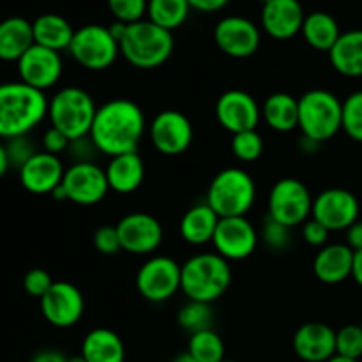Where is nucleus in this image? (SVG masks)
Returning <instances> with one entry per match:
<instances>
[{
	"label": "nucleus",
	"instance_id": "f3484780",
	"mask_svg": "<svg viewBox=\"0 0 362 362\" xmlns=\"http://www.w3.org/2000/svg\"><path fill=\"white\" fill-rule=\"evenodd\" d=\"M122 251L131 255H151L161 246L163 226L147 212H131L117 223Z\"/></svg>",
	"mask_w": 362,
	"mask_h": 362
},
{
	"label": "nucleus",
	"instance_id": "5701e85b",
	"mask_svg": "<svg viewBox=\"0 0 362 362\" xmlns=\"http://www.w3.org/2000/svg\"><path fill=\"white\" fill-rule=\"evenodd\" d=\"M354 255L356 251L350 250L345 243L320 247L313 260L315 278L324 285H339L346 281L352 278Z\"/></svg>",
	"mask_w": 362,
	"mask_h": 362
},
{
	"label": "nucleus",
	"instance_id": "ddd939ff",
	"mask_svg": "<svg viewBox=\"0 0 362 362\" xmlns=\"http://www.w3.org/2000/svg\"><path fill=\"white\" fill-rule=\"evenodd\" d=\"M60 186L66 191L67 202L83 207L103 202L110 191L105 168L98 166L94 161L73 163L69 168H66Z\"/></svg>",
	"mask_w": 362,
	"mask_h": 362
},
{
	"label": "nucleus",
	"instance_id": "20e7f679",
	"mask_svg": "<svg viewBox=\"0 0 362 362\" xmlns=\"http://www.w3.org/2000/svg\"><path fill=\"white\" fill-rule=\"evenodd\" d=\"M120 55L138 69H156L168 62L173 53V35L151 20L127 25L126 34L119 41Z\"/></svg>",
	"mask_w": 362,
	"mask_h": 362
},
{
	"label": "nucleus",
	"instance_id": "8fccbe9b",
	"mask_svg": "<svg viewBox=\"0 0 362 362\" xmlns=\"http://www.w3.org/2000/svg\"><path fill=\"white\" fill-rule=\"evenodd\" d=\"M320 145L322 144H318V141H315V140H311V138H306V136H303V134H300L299 148L304 152V154H310V156L315 154V152L320 148Z\"/></svg>",
	"mask_w": 362,
	"mask_h": 362
},
{
	"label": "nucleus",
	"instance_id": "9d476101",
	"mask_svg": "<svg viewBox=\"0 0 362 362\" xmlns=\"http://www.w3.org/2000/svg\"><path fill=\"white\" fill-rule=\"evenodd\" d=\"M182 265L170 257H152L138 269L136 288L145 300L166 303L180 290Z\"/></svg>",
	"mask_w": 362,
	"mask_h": 362
},
{
	"label": "nucleus",
	"instance_id": "79ce46f5",
	"mask_svg": "<svg viewBox=\"0 0 362 362\" xmlns=\"http://www.w3.org/2000/svg\"><path fill=\"white\" fill-rule=\"evenodd\" d=\"M53 279L45 269H32L25 274L23 278V288L25 292L28 293L30 297H35V299L41 300L42 297L46 296L49 288L53 286Z\"/></svg>",
	"mask_w": 362,
	"mask_h": 362
},
{
	"label": "nucleus",
	"instance_id": "f03ea898",
	"mask_svg": "<svg viewBox=\"0 0 362 362\" xmlns=\"http://www.w3.org/2000/svg\"><path fill=\"white\" fill-rule=\"evenodd\" d=\"M48 117L45 92L28 87L23 81L0 83V138L27 136Z\"/></svg>",
	"mask_w": 362,
	"mask_h": 362
},
{
	"label": "nucleus",
	"instance_id": "7c9ffc66",
	"mask_svg": "<svg viewBox=\"0 0 362 362\" xmlns=\"http://www.w3.org/2000/svg\"><path fill=\"white\" fill-rule=\"evenodd\" d=\"M300 34L311 48L317 49V52L329 53L341 35V30H339V25L334 20V16L324 13V11H317V13H311L304 18Z\"/></svg>",
	"mask_w": 362,
	"mask_h": 362
},
{
	"label": "nucleus",
	"instance_id": "a878e982",
	"mask_svg": "<svg viewBox=\"0 0 362 362\" xmlns=\"http://www.w3.org/2000/svg\"><path fill=\"white\" fill-rule=\"evenodd\" d=\"M219 219L221 218L207 204L193 205L180 219V235L191 246H205L214 239Z\"/></svg>",
	"mask_w": 362,
	"mask_h": 362
},
{
	"label": "nucleus",
	"instance_id": "2f4dec72",
	"mask_svg": "<svg viewBox=\"0 0 362 362\" xmlns=\"http://www.w3.org/2000/svg\"><path fill=\"white\" fill-rule=\"evenodd\" d=\"M191 6L187 0H148L147 16L165 30H175L186 23Z\"/></svg>",
	"mask_w": 362,
	"mask_h": 362
},
{
	"label": "nucleus",
	"instance_id": "f257e3e1",
	"mask_svg": "<svg viewBox=\"0 0 362 362\" xmlns=\"http://www.w3.org/2000/svg\"><path fill=\"white\" fill-rule=\"evenodd\" d=\"M144 110L131 99H112L98 108L88 138L98 152L115 158L138 152L147 131Z\"/></svg>",
	"mask_w": 362,
	"mask_h": 362
},
{
	"label": "nucleus",
	"instance_id": "4c0bfd02",
	"mask_svg": "<svg viewBox=\"0 0 362 362\" xmlns=\"http://www.w3.org/2000/svg\"><path fill=\"white\" fill-rule=\"evenodd\" d=\"M336 356L346 359L359 361L362 357V327L359 325H345L336 331Z\"/></svg>",
	"mask_w": 362,
	"mask_h": 362
},
{
	"label": "nucleus",
	"instance_id": "4d7b16f0",
	"mask_svg": "<svg viewBox=\"0 0 362 362\" xmlns=\"http://www.w3.org/2000/svg\"><path fill=\"white\" fill-rule=\"evenodd\" d=\"M221 362H235V361H226V359H225V361H221Z\"/></svg>",
	"mask_w": 362,
	"mask_h": 362
},
{
	"label": "nucleus",
	"instance_id": "4be33fe9",
	"mask_svg": "<svg viewBox=\"0 0 362 362\" xmlns=\"http://www.w3.org/2000/svg\"><path fill=\"white\" fill-rule=\"evenodd\" d=\"M304 18L299 0H271L262 9V27L272 39L288 41L300 34Z\"/></svg>",
	"mask_w": 362,
	"mask_h": 362
},
{
	"label": "nucleus",
	"instance_id": "393cba45",
	"mask_svg": "<svg viewBox=\"0 0 362 362\" xmlns=\"http://www.w3.org/2000/svg\"><path fill=\"white\" fill-rule=\"evenodd\" d=\"M34 45L30 21L21 16H11L0 21V60L18 62Z\"/></svg>",
	"mask_w": 362,
	"mask_h": 362
},
{
	"label": "nucleus",
	"instance_id": "5fc2aeb1",
	"mask_svg": "<svg viewBox=\"0 0 362 362\" xmlns=\"http://www.w3.org/2000/svg\"><path fill=\"white\" fill-rule=\"evenodd\" d=\"M69 362H87V361H85V359H83V356H81V354H80V356H74V357H71Z\"/></svg>",
	"mask_w": 362,
	"mask_h": 362
},
{
	"label": "nucleus",
	"instance_id": "cd10ccee",
	"mask_svg": "<svg viewBox=\"0 0 362 362\" xmlns=\"http://www.w3.org/2000/svg\"><path fill=\"white\" fill-rule=\"evenodd\" d=\"M81 356L87 362H126V346L115 331L98 327L83 338Z\"/></svg>",
	"mask_w": 362,
	"mask_h": 362
},
{
	"label": "nucleus",
	"instance_id": "b1692460",
	"mask_svg": "<svg viewBox=\"0 0 362 362\" xmlns=\"http://www.w3.org/2000/svg\"><path fill=\"white\" fill-rule=\"evenodd\" d=\"M110 189L119 194L134 193L144 184L145 163L138 152L110 158L105 168Z\"/></svg>",
	"mask_w": 362,
	"mask_h": 362
},
{
	"label": "nucleus",
	"instance_id": "a211bd4d",
	"mask_svg": "<svg viewBox=\"0 0 362 362\" xmlns=\"http://www.w3.org/2000/svg\"><path fill=\"white\" fill-rule=\"evenodd\" d=\"M214 41L232 59H250L260 48L262 35L257 25L243 16H226L214 28Z\"/></svg>",
	"mask_w": 362,
	"mask_h": 362
},
{
	"label": "nucleus",
	"instance_id": "9b49d317",
	"mask_svg": "<svg viewBox=\"0 0 362 362\" xmlns=\"http://www.w3.org/2000/svg\"><path fill=\"white\" fill-rule=\"evenodd\" d=\"M148 136L163 156H180L193 144V124L179 110H163L148 124Z\"/></svg>",
	"mask_w": 362,
	"mask_h": 362
},
{
	"label": "nucleus",
	"instance_id": "dca6fc26",
	"mask_svg": "<svg viewBox=\"0 0 362 362\" xmlns=\"http://www.w3.org/2000/svg\"><path fill=\"white\" fill-rule=\"evenodd\" d=\"M216 119L228 133L257 129L262 120V108L257 99L244 90H226L216 101Z\"/></svg>",
	"mask_w": 362,
	"mask_h": 362
},
{
	"label": "nucleus",
	"instance_id": "ea45409f",
	"mask_svg": "<svg viewBox=\"0 0 362 362\" xmlns=\"http://www.w3.org/2000/svg\"><path fill=\"white\" fill-rule=\"evenodd\" d=\"M6 152L7 159H9V165L14 166V168L20 170L25 163L30 158H34L39 151H35V145L32 144L30 138L27 136H18L11 138V140H6Z\"/></svg>",
	"mask_w": 362,
	"mask_h": 362
},
{
	"label": "nucleus",
	"instance_id": "aec40b11",
	"mask_svg": "<svg viewBox=\"0 0 362 362\" xmlns=\"http://www.w3.org/2000/svg\"><path fill=\"white\" fill-rule=\"evenodd\" d=\"M296 356L304 362H327L336 356V331L324 322H308L292 339Z\"/></svg>",
	"mask_w": 362,
	"mask_h": 362
},
{
	"label": "nucleus",
	"instance_id": "603ef678",
	"mask_svg": "<svg viewBox=\"0 0 362 362\" xmlns=\"http://www.w3.org/2000/svg\"><path fill=\"white\" fill-rule=\"evenodd\" d=\"M172 362H198V361L194 359L193 356H189L187 352H184V354H179V356H177Z\"/></svg>",
	"mask_w": 362,
	"mask_h": 362
},
{
	"label": "nucleus",
	"instance_id": "6ab92c4d",
	"mask_svg": "<svg viewBox=\"0 0 362 362\" xmlns=\"http://www.w3.org/2000/svg\"><path fill=\"white\" fill-rule=\"evenodd\" d=\"M20 81L28 87L45 92L52 88L62 76V57L55 49L34 45L16 62Z\"/></svg>",
	"mask_w": 362,
	"mask_h": 362
},
{
	"label": "nucleus",
	"instance_id": "4468645a",
	"mask_svg": "<svg viewBox=\"0 0 362 362\" xmlns=\"http://www.w3.org/2000/svg\"><path fill=\"white\" fill-rule=\"evenodd\" d=\"M260 243L257 228L246 216L221 218L216 228L212 246L214 251L228 262H240L250 258Z\"/></svg>",
	"mask_w": 362,
	"mask_h": 362
},
{
	"label": "nucleus",
	"instance_id": "473e14b6",
	"mask_svg": "<svg viewBox=\"0 0 362 362\" xmlns=\"http://www.w3.org/2000/svg\"><path fill=\"white\" fill-rule=\"evenodd\" d=\"M187 354L198 362H221L225 361V343L214 329H205L189 336Z\"/></svg>",
	"mask_w": 362,
	"mask_h": 362
},
{
	"label": "nucleus",
	"instance_id": "c9c22d12",
	"mask_svg": "<svg viewBox=\"0 0 362 362\" xmlns=\"http://www.w3.org/2000/svg\"><path fill=\"white\" fill-rule=\"evenodd\" d=\"M341 131L357 144H362V90L349 94L343 101Z\"/></svg>",
	"mask_w": 362,
	"mask_h": 362
},
{
	"label": "nucleus",
	"instance_id": "864d4df0",
	"mask_svg": "<svg viewBox=\"0 0 362 362\" xmlns=\"http://www.w3.org/2000/svg\"><path fill=\"white\" fill-rule=\"evenodd\" d=\"M327 362H359V361L346 359V357H341V356H334V357H332V359H329Z\"/></svg>",
	"mask_w": 362,
	"mask_h": 362
},
{
	"label": "nucleus",
	"instance_id": "c03bdc74",
	"mask_svg": "<svg viewBox=\"0 0 362 362\" xmlns=\"http://www.w3.org/2000/svg\"><path fill=\"white\" fill-rule=\"evenodd\" d=\"M69 145V138H67L62 131L57 129V127L49 126L48 129L45 131V134H42V151L48 152V154L59 156L62 154V152H67Z\"/></svg>",
	"mask_w": 362,
	"mask_h": 362
},
{
	"label": "nucleus",
	"instance_id": "72a5a7b5",
	"mask_svg": "<svg viewBox=\"0 0 362 362\" xmlns=\"http://www.w3.org/2000/svg\"><path fill=\"white\" fill-rule=\"evenodd\" d=\"M212 322H214V311L207 303L187 300L177 313V324L189 334L212 329Z\"/></svg>",
	"mask_w": 362,
	"mask_h": 362
},
{
	"label": "nucleus",
	"instance_id": "6e6d98bb",
	"mask_svg": "<svg viewBox=\"0 0 362 362\" xmlns=\"http://www.w3.org/2000/svg\"><path fill=\"white\" fill-rule=\"evenodd\" d=\"M258 2H262V4H264V6H265V4H267V2H271V0H258Z\"/></svg>",
	"mask_w": 362,
	"mask_h": 362
},
{
	"label": "nucleus",
	"instance_id": "39448f33",
	"mask_svg": "<svg viewBox=\"0 0 362 362\" xmlns=\"http://www.w3.org/2000/svg\"><path fill=\"white\" fill-rule=\"evenodd\" d=\"M257 200V184L253 177L243 168L221 170L211 180L205 204L219 218H239L251 211Z\"/></svg>",
	"mask_w": 362,
	"mask_h": 362
},
{
	"label": "nucleus",
	"instance_id": "f704fd0d",
	"mask_svg": "<svg viewBox=\"0 0 362 362\" xmlns=\"http://www.w3.org/2000/svg\"><path fill=\"white\" fill-rule=\"evenodd\" d=\"M232 154L240 163H253L264 154V138L257 129L232 134Z\"/></svg>",
	"mask_w": 362,
	"mask_h": 362
},
{
	"label": "nucleus",
	"instance_id": "6e6552de",
	"mask_svg": "<svg viewBox=\"0 0 362 362\" xmlns=\"http://www.w3.org/2000/svg\"><path fill=\"white\" fill-rule=\"evenodd\" d=\"M69 53L83 69L105 71L115 64L120 55V46L108 27L85 25L74 30Z\"/></svg>",
	"mask_w": 362,
	"mask_h": 362
},
{
	"label": "nucleus",
	"instance_id": "a19ab883",
	"mask_svg": "<svg viewBox=\"0 0 362 362\" xmlns=\"http://www.w3.org/2000/svg\"><path fill=\"white\" fill-rule=\"evenodd\" d=\"M94 247L105 257H113V255L120 253L122 246H120L119 232H117L115 225H103L99 226L92 237Z\"/></svg>",
	"mask_w": 362,
	"mask_h": 362
},
{
	"label": "nucleus",
	"instance_id": "f8f14e48",
	"mask_svg": "<svg viewBox=\"0 0 362 362\" xmlns=\"http://www.w3.org/2000/svg\"><path fill=\"white\" fill-rule=\"evenodd\" d=\"M359 200L349 189L331 187L313 198L311 218L324 225L329 232H346L359 221Z\"/></svg>",
	"mask_w": 362,
	"mask_h": 362
},
{
	"label": "nucleus",
	"instance_id": "412c9836",
	"mask_svg": "<svg viewBox=\"0 0 362 362\" xmlns=\"http://www.w3.org/2000/svg\"><path fill=\"white\" fill-rule=\"evenodd\" d=\"M20 182L28 193L34 194H52L62 184L64 168L59 156L48 152H37L34 158L28 159L20 170Z\"/></svg>",
	"mask_w": 362,
	"mask_h": 362
},
{
	"label": "nucleus",
	"instance_id": "7ed1b4c3",
	"mask_svg": "<svg viewBox=\"0 0 362 362\" xmlns=\"http://www.w3.org/2000/svg\"><path fill=\"white\" fill-rule=\"evenodd\" d=\"M232 285L230 262L218 253H198L184 262L180 290L187 300L212 304Z\"/></svg>",
	"mask_w": 362,
	"mask_h": 362
},
{
	"label": "nucleus",
	"instance_id": "58836bf2",
	"mask_svg": "<svg viewBox=\"0 0 362 362\" xmlns=\"http://www.w3.org/2000/svg\"><path fill=\"white\" fill-rule=\"evenodd\" d=\"M148 0H108V9L115 21L131 25L144 20L147 14Z\"/></svg>",
	"mask_w": 362,
	"mask_h": 362
},
{
	"label": "nucleus",
	"instance_id": "de8ad7c7",
	"mask_svg": "<svg viewBox=\"0 0 362 362\" xmlns=\"http://www.w3.org/2000/svg\"><path fill=\"white\" fill-rule=\"evenodd\" d=\"M30 362H69V359H67L62 352H59V350L48 349L35 354Z\"/></svg>",
	"mask_w": 362,
	"mask_h": 362
},
{
	"label": "nucleus",
	"instance_id": "37998d69",
	"mask_svg": "<svg viewBox=\"0 0 362 362\" xmlns=\"http://www.w3.org/2000/svg\"><path fill=\"white\" fill-rule=\"evenodd\" d=\"M300 233H303V239L306 244H310V246H313V247H324V246H327L329 233L331 232H329L324 225H320L317 219L310 218L303 225Z\"/></svg>",
	"mask_w": 362,
	"mask_h": 362
},
{
	"label": "nucleus",
	"instance_id": "2eb2a0df",
	"mask_svg": "<svg viewBox=\"0 0 362 362\" xmlns=\"http://www.w3.org/2000/svg\"><path fill=\"white\" fill-rule=\"evenodd\" d=\"M41 313L48 324L69 329L81 320L85 313L83 293L69 281H55L41 300Z\"/></svg>",
	"mask_w": 362,
	"mask_h": 362
},
{
	"label": "nucleus",
	"instance_id": "13d9d810",
	"mask_svg": "<svg viewBox=\"0 0 362 362\" xmlns=\"http://www.w3.org/2000/svg\"><path fill=\"white\" fill-rule=\"evenodd\" d=\"M361 327H362V322H361Z\"/></svg>",
	"mask_w": 362,
	"mask_h": 362
},
{
	"label": "nucleus",
	"instance_id": "e433bc0d",
	"mask_svg": "<svg viewBox=\"0 0 362 362\" xmlns=\"http://www.w3.org/2000/svg\"><path fill=\"white\" fill-rule=\"evenodd\" d=\"M260 240L265 247H269L274 253H285L292 244V228L274 221L272 218H265L260 230Z\"/></svg>",
	"mask_w": 362,
	"mask_h": 362
},
{
	"label": "nucleus",
	"instance_id": "3c124183",
	"mask_svg": "<svg viewBox=\"0 0 362 362\" xmlns=\"http://www.w3.org/2000/svg\"><path fill=\"white\" fill-rule=\"evenodd\" d=\"M11 168L9 159H7V152H6V145L0 144V179L7 173V170Z\"/></svg>",
	"mask_w": 362,
	"mask_h": 362
},
{
	"label": "nucleus",
	"instance_id": "c756f323",
	"mask_svg": "<svg viewBox=\"0 0 362 362\" xmlns=\"http://www.w3.org/2000/svg\"><path fill=\"white\" fill-rule=\"evenodd\" d=\"M32 30H34V42L45 48L62 52L69 49L71 41L74 37V28L64 16L55 13H46L35 18L32 21Z\"/></svg>",
	"mask_w": 362,
	"mask_h": 362
},
{
	"label": "nucleus",
	"instance_id": "c85d7f7f",
	"mask_svg": "<svg viewBox=\"0 0 362 362\" xmlns=\"http://www.w3.org/2000/svg\"><path fill=\"white\" fill-rule=\"evenodd\" d=\"M262 119L276 133H290L299 127V99L286 92L269 95L262 105Z\"/></svg>",
	"mask_w": 362,
	"mask_h": 362
},
{
	"label": "nucleus",
	"instance_id": "bb28decb",
	"mask_svg": "<svg viewBox=\"0 0 362 362\" xmlns=\"http://www.w3.org/2000/svg\"><path fill=\"white\" fill-rule=\"evenodd\" d=\"M332 69L346 78L362 76V30L341 32L329 52Z\"/></svg>",
	"mask_w": 362,
	"mask_h": 362
},
{
	"label": "nucleus",
	"instance_id": "1a4fd4ad",
	"mask_svg": "<svg viewBox=\"0 0 362 362\" xmlns=\"http://www.w3.org/2000/svg\"><path fill=\"white\" fill-rule=\"evenodd\" d=\"M313 197L306 184L293 177L279 179L269 193V218L293 228L311 218Z\"/></svg>",
	"mask_w": 362,
	"mask_h": 362
},
{
	"label": "nucleus",
	"instance_id": "a18cd8bd",
	"mask_svg": "<svg viewBox=\"0 0 362 362\" xmlns=\"http://www.w3.org/2000/svg\"><path fill=\"white\" fill-rule=\"evenodd\" d=\"M191 6V9H197L200 13H216V11H221L230 0H187Z\"/></svg>",
	"mask_w": 362,
	"mask_h": 362
},
{
	"label": "nucleus",
	"instance_id": "423d86ee",
	"mask_svg": "<svg viewBox=\"0 0 362 362\" xmlns=\"http://www.w3.org/2000/svg\"><path fill=\"white\" fill-rule=\"evenodd\" d=\"M95 112L92 95L80 87H64L48 99L49 126L62 131L71 141L88 136Z\"/></svg>",
	"mask_w": 362,
	"mask_h": 362
},
{
	"label": "nucleus",
	"instance_id": "09e8293b",
	"mask_svg": "<svg viewBox=\"0 0 362 362\" xmlns=\"http://www.w3.org/2000/svg\"><path fill=\"white\" fill-rule=\"evenodd\" d=\"M352 278L354 281L362 288V250L356 251L354 255V269H352Z\"/></svg>",
	"mask_w": 362,
	"mask_h": 362
},
{
	"label": "nucleus",
	"instance_id": "49530a36",
	"mask_svg": "<svg viewBox=\"0 0 362 362\" xmlns=\"http://www.w3.org/2000/svg\"><path fill=\"white\" fill-rule=\"evenodd\" d=\"M346 246L354 251L362 250V221H356L346 230Z\"/></svg>",
	"mask_w": 362,
	"mask_h": 362
},
{
	"label": "nucleus",
	"instance_id": "0eeeda50",
	"mask_svg": "<svg viewBox=\"0 0 362 362\" xmlns=\"http://www.w3.org/2000/svg\"><path fill=\"white\" fill-rule=\"evenodd\" d=\"M343 101L332 92L313 88L299 98L300 134L324 144L341 131Z\"/></svg>",
	"mask_w": 362,
	"mask_h": 362
}]
</instances>
